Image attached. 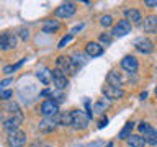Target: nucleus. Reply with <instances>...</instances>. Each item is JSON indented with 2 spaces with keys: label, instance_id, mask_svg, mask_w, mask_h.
Returning a JSON list of instances; mask_svg holds the SVG:
<instances>
[{
  "label": "nucleus",
  "instance_id": "nucleus-37",
  "mask_svg": "<svg viewBox=\"0 0 157 147\" xmlns=\"http://www.w3.org/2000/svg\"><path fill=\"white\" fill-rule=\"evenodd\" d=\"M82 28H83V24H82V23H80V24H77V26H74V28H72V31H71V34H72V36H74V33L80 31Z\"/></svg>",
  "mask_w": 157,
  "mask_h": 147
},
{
  "label": "nucleus",
  "instance_id": "nucleus-39",
  "mask_svg": "<svg viewBox=\"0 0 157 147\" xmlns=\"http://www.w3.org/2000/svg\"><path fill=\"white\" fill-rule=\"evenodd\" d=\"M49 93H51V90H43L39 95H41V96H46V95H49Z\"/></svg>",
  "mask_w": 157,
  "mask_h": 147
},
{
  "label": "nucleus",
  "instance_id": "nucleus-40",
  "mask_svg": "<svg viewBox=\"0 0 157 147\" xmlns=\"http://www.w3.org/2000/svg\"><path fill=\"white\" fill-rule=\"evenodd\" d=\"M139 96H141V100H146V98H147V92H142Z\"/></svg>",
  "mask_w": 157,
  "mask_h": 147
},
{
  "label": "nucleus",
  "instance_id": "nucleus-34",
  "mask_svg": "<svg viewBox=\"0 0 157 147\" xmlns=\"http://www.w3.org/2000/svg\"><path fill=\"white\" fill-rule=\"evenodd\" d=\"M20 36H21V39H23V41H26V39L29 38V33H28V29H21V31H20Z\"/></svg>",
  "mask_w": 157,
  "mask_h": 147
},
{
  "label": "nucleus",
  "instance_id": "nucleus-11",
  "mask_svg": "<svg viewBox=\"0 0 157 147\" xmlns=\"http://www.w3.org/2000/svg\"><path fill=\"white\" fill-rule=\"evenodd\" d=\"M52 83L56 85L57 90H64V88L69 85V78H67V75H64L61 70L54 69L52 70Z\"/></svg>",
  "mask_w": 157,
  "mask_h": 147
},
{
  "label": "nucleus",
  "instance_id": "nucleus-25",
  "mask_svg": "<svg viewBox=\"0 0 157 147\" xmlns=\"http://www.w3.org/2000/svg\"><path fill=\"white\" fill-rule=\"evenodd\" d=\"M108 105H110V103H108L105 98H101V100H98L97 103H95V106H93V111L95 113H103L108 108Z\"/></svg>",
  "mask_w": 157,
  "mask_h": 147
},
{
  "label": "nucleus",
  "instance_id": "nucleus-15",
  "mask_svg": "<svg viewBox=\"0 0 157 147\" xmlns=\"http://www.w3.org/2000/svg\"><path fill=\"white\" fill-rule=\"evenodd\" d=\"M36 77L39 78V82L44 85H49L52 80V70H49L48 67H39L36 70Z\"/></svg>",
  "mask_w": 157,
  "mask_h": 147
},
{
  "label": "nucleus",
  "instance_id": "nucleus-32",
  "mask_svg": "<svg viewBox=\"0 0 157 147\" xmlns=\"http://www.w3.org/2000/svg\"><path fill=\"white\" fill-rule=\"evenodd\" d=\"M149 127H151V124H147V123H141V124L137 126V129H139L141 134H144V132H146L147 129H149Z\"/></svg>",
  "mask_w": 157,
  "mask_h": 147
},
{
  "label": "nucleus",
  "instance_id": "nucleus-5",
  "mask_svg": "<svg viewBox=\"0 0 157 147\" xmlns=\"http://www.w3.org/2000/svg\"><path fill=\"white\" fill-rule=\"evenodd\" d=\"M21 123H23V115H21V113H18V115H12V116H8L7 119L3 121V129L10 134V132L18 131V127H20Z\"/></svg>",
  "mask_w": 157,
  "mask_h": 147
},
{
  "label": "nucleus",
  "instance_id": "nucleus-17",
  "mask_svg": "<svg viewBox=\"0 0 157 147\" xmlns=\"http://www.w3.org/2000/svg\"><path fill=\"white\" fill-rule=\"evenodd\" d=\"M142 137H144L146 144L149 145H157V131L154 129V127H149L144 134H142Z\"/></svg>",
  "mask_w": 157,
  "mask_h": 147
},
{
  "label": "nucleus",
  "instance_id": "nucleus-23",
  "mask_svg": "<svg viewBox=\"0 0 157 147\" xmlns=\"http://www.w3.org/2000/svg\"><path fill=\"white\" fill-rule=\"evenodd\" d=\"M57 121H59V124H62V126H72V115H71V111L62 113V115L57 118Z\"/></svg>",
  "mask_w": 157,
  "mask_h": 147
},
{
  "label": "nucleus",
  "instance_id": "nucleus-19",
  "mask_svg": "<svg viewBox=\"0 0 157 147\" xmlns=\"http://www.w3.org/2000/svg\"><path fill=\"white\" fill-rule=\"evenodd\" d=\"M128 144H129L131 147H144L146 141H144V137L139 136V134H131L129 137H128Z\"/></svg>",
  "mask_w": 157,
  "mask_h": 147
},
{
  "label": "nucleus",
  "instance_id": "nucleus-12",
  "mask_svg": "<svg viewBox=\"0 0 157 147\" xmlns=\"http://www.w3.org/2000/svg\"><path fill=\"white\" fill-rule=\"evenodd\" d=\"M103 52H105V47H103L100 43H93L92 41L85 46V54L88 57H98V56H101Z\"/></svg>",
  "mask_w": 157,
  "mask_h": 147
},
{
  "label": "nucleus",
  "instance_id": "nucleus-29",
  "mask_svg": "<svg viewBox=\"0 0 157 147\" xmlns=\"http://www.w3.org/2000/svg\"><path fill=\"white\" fill-rule=\"evenodd\" d=\"M113 23V18L110 17V15H105V17H101V20H100V24L101 26H110V24Z\"/></svg>",
  "mask_w": 157,
  "mask_h": 147
},
{
  "label": "nucleus",
  "instance_id": "nucleus-21",
  "mask_svg": "<svg viewBox=\"0 0 157 147\" xmlns=\"http://www.w3.org/2000/svg\"><path fill=\"white\" fill-rule=\"evenodd\" d=\"M106 82L108 85H113V87H120L121 85V75L115 70H111L110 74L106 75Z\"/></svg>",
  "mask_w": 157,
  "mask_h": 147
},
{
  "label": "nucleus",
  "instance_id": "nucleus-20",
  "mask_svg": "<svg viewBox=\"0 0 157 147\" xmlns=\"http://www.w3.org/2000/svg\"><path fill=\"white\" fill-rule=\"evenodd\" d=\"M124 15H126V20L128 21H132V23H139L141 21V13H139V10H136V8H128L126 12H124Z\"/></svg>",
  "mask_w": 157,
  "mask_h": 147
},
{
  "label": "nucleus",
  "instance_id": "nucleus-31",
  "mask_svg": "<svg viewBox=\"0 0 157 147\" xmlns=\"http://www.w3.org/2000/svg\"><path fill=\"white\" fill-rule=\"evenodd\" d=\"M71 39H72V34H67V36H64L61 41H59V46H57V47H66V44L71 41Z\"/></svg>",
  "mask_w": 157,
  "mask_h": 147
},
{
  "label": "nucleus",
  "instance_id": "nucleus-13",
  "mask_svg": "<svg viewBox=\"0 0 157 147\" xmlns=\"http://www.w3.org/2000/svg\"><path fill=\"white\" fill-rule=\"evenodd\" d=\"M121 67L124 69L126 72H136L139 64H137V59L134 56H126L121 59Z\"/></svg>",
  "mask_w": 157,
  "mask_h": 147
},
{
  "label": "nucleus",
  "instance_id": "nucleus-41",
  "mask_svg": "<svg viewBox=\"0 0 157 147\" xmlns=\"http://www.w3.org/2000/svg\"><path fill=\"white\" fill-rule=\"evenodd\" d=\"M106 147H113V142H108V145Z\"/></svg>",
  "mask_w": 157,
  "mask_h": 147
},
{
  "label": "nucleus",
  "instance_id": "nucleus-4",
  "mask_svg": "<svg viewBox=\"0 0 157 147\" xmlns=\"http://www.w3.org/2000/svg\"><path fill=\"white\" fill-rule=\"evenodd\" d=\"M17 34L15 33H10V31H5L0 34V49L7 51V49H15L17 47Z\"/></svg>",
  "mask_w": 157,
  "mask_h": 147
},
{
  "label": "nucleus",
  "instance_id": "nucleus-2",
  "mask_svg": "<svg viewBox=\"0 0 157 147\" xmlns=\"http://www.w3.org/2000/svg\"><path fill=\"white\" fill-rule=\"evenodd\" d=\"M39 113L44 118H54L59 115V105L54 101V98H49V100H44L39 106Z\"/></svg>",
  "mask_w": 157,
  "mask_h": 147
},
{
  "label": "nucleus",
  "instance_id": "nucleus-30",
  "mask_svg": "<svg viewBox=\"0 0 157 147\" xmlns=\"http://www.w3.org/2000/svg\"><path fill=\"white\" fill-rule=\"evenodd\" d=\"M12 83H13V78H5V80H0V92H3V88L8 87V85H12Z\"/></svg>",
  "mask_w": 157,
  "mask_h": 147
},
{
  "label": "nucleus",
  "instance_id": "nucleus-16",
  "mask_svg": "<svg viewBox=\"0 0 157 147\" xmlns=\"http://www.w3.org/2000/svg\"><path fill=\"white\" fill-rule=\"evenodd\" d=\"M144 31L147 33H157V15H151L144 20V24H142Z\"/></svg>",
  "mask_w": 157,
  "mask_h": 147
},
{
  "label": "nucleus",
  "instance_id": "nucleus-24",
  "mask_svg": "<svg viewBox=\"0 0 157 147\" xmlns=\"http://www.w3.org/2000/svg\"><path fill=\"white\" fill-rule=\"evenodd\" d=\"M71 59H72V62L75 64V66H77L78 69H80V67L83 66V64L87 62V59H85V56H83L82 52H75V54H74V56H72Z\"/></svg>",
  "mask_w": 157,
  "mask_h": 147
},
{
  "label": "nucleus",
  "instance_id": "nucleus-38",
  "mask_svg": "<svg viewBox=\"0 0 157 147\" xmlns=\"http://www.w3.org/2000/svg\"><path fill=\"white\" fill-rule=\"evenodd\" d=\"M101 145H103V142L97 141V142H93V144H88V145H83V147H101Z\"/></svg>",
  "mask_w": 157,
  "mask_h": 147
},
{
  "label": "nucleus",
  "instance_id": "nucleus-1",
  "mask_svg": "<svg viewBox=\"0 0 157 147\" xmlns=\"http://www.w3.org/2000/svg\"><path fill=\"white\" fill-rule=\"evenodd\" d=\"M56 69H57V70H61L64 75H67V74L74 75V74H77V70H78V67L72 62V59L66 57V56H59L56 59Z\"/></svg>",
  "mask_w": 157,
  "mask_h": 147
},
{
  "label": "nucleus",
  "instance_id": "nucleus-8",
  "mask_svg": "<svg viewBox=\"0 0 157 147\" xmlns=\"http://www.w3.org/2000/svg\"><path fill=\"white\" fill-rule=\"evenodd\" d=\"M128 33H131V23L128 21V20H120V21L113 26V31H111V34L115 38H123V36H126Z\"/></svg>",
  "mask_w": 157,
  "mask_h": 147
},
{
  "label": "nucleus",
  "instance_id": "nucleus-36",
  "mask_svg": "<svg viewBox=\"0 0 157 147\" xmlns=\"http://www.w3.org/2000/svg\"><path fill=\"white\" fill-rule=\"evenodd\" d=\"M144 5H146V7H157V0H146V2H144Z\"/></svg>",
  "mask_w": 157,
  "mask_h": 147
},
{
  "label": "nucleus",
  "instance_id": "nucleus-7",
  "mask_svg": "<svg viewBox=\"0 0 157 147\" xmlns=\"http://www.w3.org/2000/svg\"><path fill=\"white\" fill-rule=\"evenodd\" d=\"M7 142L10 147H23L26 144V134L23 131H15V132H10L8 137H7Z\"/></svg>",
  "mask_w": 157,
  "mask_h": 147
},
{
  "label": "nucleus",
  "instance_id": "nucleus-14",
  "mask_svg": "<svg viewBox=\"0 0 157 147\" xmlns=\"http://www.w3.org/2000/svg\"><path fill=\"white\" fill-rule=\"evenodd\" d=\"M59 124L57 118H44V119L39 123V131L41 132H51L52 129H56V126Z\"/></svg>",
  "mask_w": 157,
  "mask_h": 147
},
{
  "label": "nucleus",
  "instance_id": "nucleus-18",
  "mask_svg": "<svg viewBox=\"0 0 157 147\" xmlns=\"http://www.w3.org/2000/svg\"><path fill=\"white\" fill-rule=\"evenodd\" d=\"M59 28H61V24H59L57 20H48V21L44 23V26H43V33L51 34V33H56Z\"/></svg>",
  "mask_w": 157,
  "mask_h": 147
},
{
  "label": "nucleus",
  "instance_id": "nucleus-42",
  "mask_svg": "<svg viewBox=\"0 0 157 147\" xmlns=\"http://www.w3.org/2000/svg\"><path fill=\"white\" fill-rule=\"evenodd\" d=\"M155 96H157V90H155Z\"/></svg>",
  "mask_w": 157,
  "mask_h": 147
},
{
  "label": "nucleus",
  "instance_id": "nucleus-22",
  "mask_svg": "<svg viewBox=\"0 0 157 147\" xmlns=\"http://www.w3.org/2000/svg\"><path fill=\"white\" fill-rule=\"evenodd\" d=\"M132 127H134V123H132V121H128L126 124H124V127L120 131V134H118V139H128V137L131 136Z\"/></svg>",
  "mask_w": 157,
  "mask_h": 147
},
{
  "label": "nucleus",
  "instance_id": "nucleus-10",
  "mask_svg": "<svg viewBox=\"0 0 157 147\" xmlns=\"http://www.w3.org/2000/svg\"><path fill=\"white\" fill-rule=\"evenodd\" d=\"M134 47L142 54H151L152 51H154V43H152L151 39H147V38H139V39H136Z\"/></svg>",
  "mask_w": 157,
  "mask_h": 147
},
{
  "label": "nucleus",
  "instance_id": "nucleus-6",
  "mask_svg": "<svg viewBox=\"0 0 157 147\" xmlns=\"http://www.w3.org/2000/svg\"><path fill=\"white\" fill-rule=\"evenodd\" d=\"M101 93L108 100H120V98L124 96V90L121 87H113V85H103Z\"/></svg>",
  "mask_w": 157,
  "mask_h": 147
},
{
  "label": "nucleus",
  "instance_id": "nucleus-35",
  "mask_svg": "<svg viewBox=\"0 0 157 147\" xmlns=\"http://www.w3.org/2000/svg\"><path fill=\"white\" fill-rule=\"evenodd\" d=\"M106 124H108V118H101V119L98 121V127H100V129H103Z\"/></svg>",
  "mask_w": 157,
  "mask_h": 147
},
{
  "label": "nucleus",
  "instance_id": "nucleus-28",
  "mask_svg": "<svg viewBox=\"0 0 157 147\" xmlns=\"http://www.w3.org/2000/svg\"><path fill=\"white\" fill-rule=\"evenodd\" d=\"M100 44L103 46V44H105V46H110L111 44V36L108 33H105V34H101L100 36Z\"/></svg>",
  "mask_w": 157,
  "mask_h": 147
},
{
  "label": "nucleus",
  "instance_id": "nucleus-33",
  "mask_svg": "<svg viewBox=\"0 0 157 147\" xmlns=\"http://www.w3.org/2000/svg\"><path fill=\"white\" fill-rule=\"evenodd\" d=\"M10 96H12V90H3V92H0V98H2V100H8Z\"/></svg>",
  "mask_w": 157,
  "mask_h": 147
},
{
  "label": "nucleus",
  "instance_id": "nucleus-27",
  "mask_svg": "<svg viewBox=\"0 0 157 147\" xmlns=\"http://www.w3.org/2000/svg\"><path fill=\"white\" fill-rule=\"evenodd\" d=\"M25 61H26V59H21V61H20V62L13 64V66H7V67L3 69V72H5V74H12V72H15V70H17L18 67H21V64H23Z\"/></svg>",
  "mask_w": 157,
  "mask_h": 147
},
{
  "label": "nucleus",
  "instance_id": "nucleus-3",
  "mask_svg": "<svg viewBox=\"0 0 157 147\" xmlns=\"http://www.w3.org/2000/svg\"><path fill=\"white\" fill-rule=\"evenodd\" d=\"M71 115H72V126L75 127V129H85L88 126V119H90V118H88L82 110H74V111H71Z\"/></svg>",
  "mask_w": 157,
  "mask_h": 147
},
{
  "label": "nucleus",
  "instance_id": "nucleus-9",
  "mask_svg": "<svg viewBox=\"0 0 157 147\" xmlns=\"http://www.w3.org/2000/svg\"><path fill=\"white\" fill-rule=\"evenodd\" d=\"M75 3H72V2H66V3H62L61 7H57L56 8V17L59 18H71L74 13H75Z\"/></svg>",
  "mask_w": 157,
  "mask_h": 147
},
{
  "label": "nucleus",
  "instance_id": "nucleus-26",
  "mask_svg": "<svg viewBox=\"0 0 157 147\" xmlns=\"http://www.w3.org/2000/svg\"><path fill=\"white\" fill-rule=\"evenodd\" d=\"M3 110H8L10 116H12V115H18V113H21V111H20V106L17 105V103H13V101H8L7 105H5Z\"/></svg>",
  "mask_w": 157,
  "mask_h": 147
}]
</instances>
